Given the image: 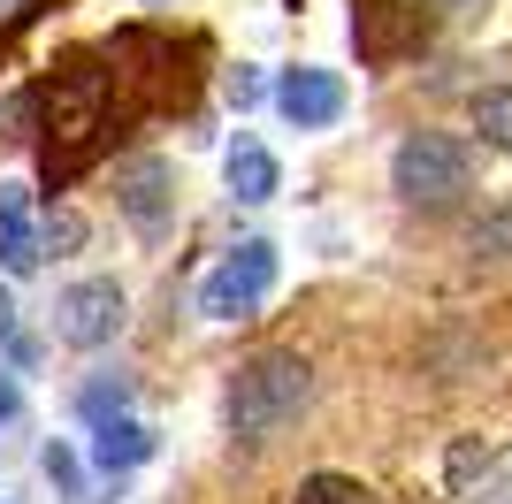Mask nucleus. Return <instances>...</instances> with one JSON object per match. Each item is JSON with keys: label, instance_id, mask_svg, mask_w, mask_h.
<instances>
[{"label": "nucleus", "instance_id": "obj_1", "mask_svg": "<svg viewBox=\"0 0 512 504\" xmlns=\"http://www.w3.org/2000/svg\"><path fill=\"white\" fill-rule=\"evenodd\" d=\"M115 84L123 69H100L85 54H69L54 77L39 84V130H46V191H62L69 176H85L115 138H123V107H115Z\"/></svg>", "mask_w": 512, "mask_h": 504}, {"label": "nucleus", "instance_id": "obj_2", "mask_svg": "<svg viewBox=\"0 0 512 504\" xmlns=\"http://www.w3.org/2000/svg\"><path fill=\"white\" fill-rule=\"evenodd\" d=\"M306 398H314V375H306L299 352H253L230 375V405H222V420H230L237 443H268L276 428H291V420L306 413Z\"/></svg>", "mask_w": 512, "mask_h": 504}, {"label": "nucleus", "instance_id": "obj_3", "mask_svg": "<svg viewBox=\"0 0 512 504\" xmlns=\"http://www.w3.org/2000/svg\"><path fill=\"white\" fill-rule=\"evenodd\" d=\"M467 184H474V153L459 138H444V130H413L406 146L390 153V191L406 207H451Z\"/></svg>", "mask_w": 512, "mask_h": 504}, {"label": "nucleus", "instance_id": "obj_4", "mask_svg": "<svg viewBox=\"0 0 512 504\" xmlns=\"http://www.w3.org/2000/svg\"><path fill=\"white\" fill-rule=\"evenodd\" d=\"M268 291H276V245L245 237V245L222 252V268L199 283V314L207 321H253Z\"/></svg>", "mask_w": 512, "mask_h": 504}, {"label": "nucleus", "instance_id": "obj_5", "mask_svg": "<svg viewBox=\"0 0 512 504\" xmlns=\"http://www.w3.org/2000/svg\"><path fill=\"white\" fill-rule=\"evenodd\" d=\"M123 283L115 275H77L62 298H54V336H62L69 352H100V344H115V329H123Z\"/></svg>", "mask_w": 512, "mask_h": 504}, {"label": "nucleus", "instance_id": "obj_6", "mask_svg": "<svg viewBox=\"0 0 512 504\" xmlns=\"http://www.w3.org/2000/svg\"><path fill=\"white\" fill-rule=\"evenodd\" d=\"M352 46H360V69H390L428 46V16L406 0H352Z\"/></svg>", "mask_w": 512, "mask_h": 504}, {"label": "nucleus", "instance_id": "obj_7", "mask_svg": "<svg viewBox=\"0 0 512 504\" xmlns=\"http://www.w3.org/2000/svg\"><path fill=\"white\" fill-rule=\"evenodd\" d=\"M115 207L138 237H161L176 222V168L161 153H138V161L115 168Z\"/></svg>", "mask_w": 512, "mask_h": 504}, {"label": "nucleus", "instance_id": "obj_8", "mask_svg": "<svg viewBox=\"0 0 512 504\" xmlns=\"http://www.w3.org/2000/svg\"><path fill=\"white\" fill-rule=\"evenodd\" d=\"M268 100H276V115H283L291 130H329V123L344 115V100H352V92H344L337 69H283Z\"/></svg>", "mask_w": 512, "mask_h": 504}, {"label": "nucleus", "instance_id": "obj_9", "mask_svg": "<svg viewBox=\"0 0 512 504\" xmlns=\"http://www.w3.org/2000/svg\"><path fill=\"white\" fill-rule=\"evenodd\" d=\"M153 459V428H138V420H100L92 428V474H130V466Z\"/></svg>", "mask_w": 512, "mask_h": 504}, {"label": "nucleus", "instance_id": "obj_10", "mask_svg": "<svg viewBox=\"0 0 512 504\" xmlns=\"http://www.w3.org/2000/svg\"><path fill=\"white\" fill-rule=\"evenodd\" d=\"M230 191L245 199V207H260V199H276V184H283V168H276V153L260 146V138H237L230 146Z\"/></svg>", "mask_w": 512, "mask_h": 504}, {"label": "nucleus", "instance_id": "obj_11", "mask_svg": "<svg viewBox=\"0 0 512 504\" xmlns=\"http://www.w3.org/2000/svg\"><path fill=\"white\" fill-rule=\"evenodd\" d=\"M474 130L512 153V84H482V92H474Z\"/></svg>", "mask_w": 512, "mask_h": 504}, {"label": "nucleus", "instance_id": "obj_12", "mask_svg": "<svg viewBox=\"0 0 512 504\" xmlns=\"http://www.w3.org/2000/svg\"><path fill=\"white\" fill-rule=\"evenodd\" d=\"M39 260H46V245L31 222H0V275H39Z\"/></svg>", "mask_w": 512, "mask_h": 504}, {"label": "nucleus", "instance_id": "obj_13", "mask_svg": "<svg viewBox=\"0 0 512 504\" xmlns=\"http://www.w3.org/2000/svg\"><path fill=\"white\" fill-rule=\"evenodd\" d=\"M299 504H375V489L352 482V474H306V482H299Z\"/></svg>", "mask_w": 512, "mask_h": 504}, {"label": "nucleus", "instance_id": "obj_14", "mask_svg": "<svg viewBox=\"0 0 512 504\" xmlns=\"http://www.w3.org/2000/svg\"><path fill=\"white\" fill-rule=\"evenodd\" d=\"M467 245L482 252V260H512V207H490V214L467 230Z\"/></svg>", "mask_w": 512, "mask_h": 504}, {"label": "nucleus", "instance_id": "obj_15", "mask_svg": "<svg viewBox=\"0 0 512 504\" xmlns=\"http://www.w3.org/2000/svg\"><path fill=\"white\" fill-rule=\"evenodd\" d=\"M39 245L46 252H77V245H85V214L54 207V214H46V230H39Z\"/></svg>", "mask_w": 512, "mask_h": 504}, {"label": "nucleus", "instance_id": "obj_16", "mask_svg": "<svg viewBox=\"0 0 512 504\" xmlns=\"http://www.w3.org/2000/svg\"><path fill=\"white\" fill-rule=\"evenodd\" d=\"M123 405H130V382H92L85 390V420L100 428V420H123Z\"/></svg>", "mask_w": 512, "mask_h": 504}, {"label": "nucleus", "instance_id": "obj_17", "mask_svg": "<svg viewBox=\"0 0 512 504\" xmlns=\"http://www.w3.org/2000/svg\"><path fill=\"white\" fill-rule=\"evenodd\" d=\"M46 482L62 489V497H77V489H85V466H77V451H62V443H46Z\"/></svg>", "mask_w": 512, "mask_h": 504}, {"label": "nucleus", "instance_id": "obj_18", "mask_svg": "<svg viewBox=\"0 0 512 504\" xmlns=\"http://www.w3.org/2000/svg\"><path fill=\"white\" fill-rule=\"evenodd\" d=\"M482 466H490V443H482V436H459V443H451V489H467Z\"/></svg>", "mask_w": 512, "mask_h": 504}, {"label": "nucleus", "instance_id": "obj_19", "mask_svg": "<svg viewBox=\"0 0 512 504\" xmlns=\"http://www.w3.org/2000/svg\"><path fill=\"white\" fill-rule=\"evenodd\" d=\"M0 222H31V184H0Z\"/></svg>", "mask_w": 512, "mask_h": 504}, {"label": "nucleus", "instance_id": "obj_20", "mask_svg": "<svg viewBox=\"0 0 512 504\" xmlns=\"http://www.w3.org/2000/svg\"><path fill=\"white\" fill-rule=\"evenodd\" d=\"M16 413H23V382H16V375H0V428H8Z\"/></svg>", "mask_w": 512, "mask_h": 504}, {"label": "nucleus", "instance_id": "obj_21", "mask_svg": "<svg viewBox=\"0 0 512 504\" xmlns=\"http://www.w3.org/2000/svg\"><path fill=\"white\" fill-rule=\"evenodd\" d=\"M230 100H237V107L260 100V77H253V69H230Z\"/></svg>", "mask_w": 512, "mask_h": 504}, {"label": "nucleus", "instance_id": "obj_22", "mask_svg": "<svg viewBox=\"0 0 512 504\" xmlns=\"http://www.w3.org/2000/svg\"><path fill=\"white\" fill-rule=\"evenodd\" d=\"M16 329V298H8V283H0V336Z\"/></svg>", "mask_w": 512, "mask_h": 504}, {"label": "nucleus", "instance_id": "obj_23", "mask_svg": "<svg viewBox=\"0 0 512 504\" xmlns=\"http://www.w3.org/2000/svg\"><path fill=\"white\" fill-rule=\"evenodd\" d=\"M436 8H482V0H436Z\"/></svg>", "mask_w": 512, "mask_h": 504}, {"label": "nucleus", "instance_id": "obj_24", "mask_svg": "<svg viewBox=\"0 0 512 504\" xmlns=\"http://www.w3.org/2000/svg\"><path fill=\"white\" fill-rule=\"evenodd\" d=\"M0 504H8V489H0Z\"/></svg>", "mask_w": 512, "mask_h": 504}]
</instances>
